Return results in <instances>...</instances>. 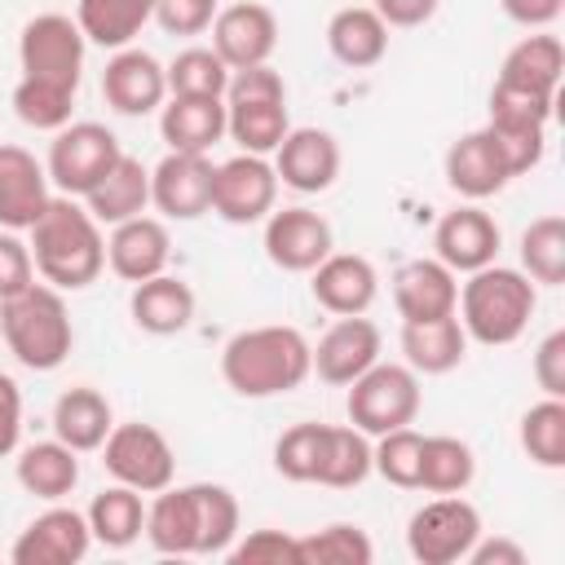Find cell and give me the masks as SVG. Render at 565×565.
I'll return each instance as SVG.
<instances>
[{
	"label": "cell",
	"instance_id": "23",
	"mask_svg": "<svg viewBox=\"0 0 565 565\" xmlns=\"http://www.w3.org/2000/svg\"><path fill=\"white\" fill-rule=\"evenodd\" d=\"M393 305H397L402 322H433V318L455 313V305H459L455 269H446L437 256L406 260L393 274Z\"/></svg>",
	"mask_w": 565,
	"mask_h": 565
},
{
	"label": "cell",
	"instance_id": "12",
	"mask_svg": "<svg viewBox=\"0 0 565 565\" xmlns=\"http://www.w3.org/2000/svg\"><path fill=\"white\" fill-rule=\"evenodd\" d=\"M212 172L216 163L207 154L168 150L150 168V203L168 221H199L203 212H212Z\"/></svg>",
	"mask_w": 565,
	"mask_h": 565
},
{
	"label": "cell",
	"instance_id": "44",
	"mask_svg": "<svg viewBox=\"0 0 565 565\" xmlns=\"http://www.w3.org/2000/svg\"><path fill=\"white\" fill-rule=\"evenodd\" d=\"M419 450H424V433H415L411 424L388 428L371 446V472H380L388 486L415 490L419 486Z\"/></svg>",
	"mask_w": 565,
	"mask_h": 565
},
{
	"label": "cell",
	"instance_id": "13",
	"mask_svg": "<svg viewBox=\"0 0 565 565\" xmlns=\"http://www.w3.org/2000/svg\"><path fill=\"white\" fill-rule=\"evenodd\" d=\"M327 252H335L331 221L313 207H282L265 216V256L287 274H309Z\"/></svg>",
	"mask_w": 565,
	"mask_h": 565
},
{
	"label": "cell",
	"instance_id": "9",
	"mask_svg": "<svg viewBox=\"0 0 565 565\" xmlns=\"http://www.w3.org/2000/svg\"><path fill=\"white\" fill-rule=\"evenodd\" d=\"M84 49H88V40H84L79 22L66 18V13H35L18 35L22 75L49 79V84H62V88H79Z\"/></svg>",
	"mask_w": 565,
	"mask_h": 565
},
{
	"label": "cell",
	"instance_id": "2",
	"mask_svg": "<svg viewBox=\"0 0 565 565\" xmlns=\"http://www.w3.org/2000/svg\"><path fill=\"white\" fill-rule=\"evenodd\" d=\"M221 375L238 397H278L300 388L313 375V344L282 322L247 327L225 340L221 349Z\"/></svg>",
	"mask_w": 565,
	"mask_h": 565
},
{
	"label": "cell",
	"instance_id": "14",
	"mask_svg": "<svg viewBox=\"0 0 565 565\" xmlns=\"http://www.w3.org/2000/svg\"><path fill=\"white\" fill-rule=\"evenodd\" d=\"M499 225L494 216L481 207V203H459L450 212H441L437 230H433V247H437V260L455 274H472L481 265H494L499 260Z\"/></svg>",
	"mask_w": 565,
	"mask_h": 565
},
{
	"label": "cell",
	"instance_id": "54",
	"mask_svg": "<svg viewBox=\"0 0 565 565\" xmlns=\"http://www.w3.org/2000/svg\"><path fill=\"white\" fill-rule=\"evenodd\" d=\"M499 4L525 31H547L561 18V9H565V0H499Z\"/></svg>",
	"mask_w": 565,
	"mask_h": 565
},
{
	"label": "cell",
	"instance_id": "27",
	"mask_svg": "<svg viewBox=\"0 0 565 565\" xmlns=\"http://www.w3.org/2000/svg\"><path fill=\"white\" fill-rule=\"evenodd\" d=\"M84 207L97 225H119L128 216H141L150 207V168L132 154H119L115 168L84 194Z\"/></svg>",
	"mask_w": 565,
	"mask_h": 565
},
{
	"label": "cell",
	"instance_id": "52",
	"mask_svg": "<svg viewBox=\"0 0 565 565\" xmlns=\"http://www.w3.org/2000/svg\"><path fill=\"white\" fill-rule=\"evenodd\" d=\"M534 384L543 388V397H565V331L543 335V344L534 349Z\"/></svg>",
	"mask_w": 565,
	"mask_h": 565
},
{
	"label": "cell",
	"instance_id": "49",
	"mask_svg": "<svg viewBox=\"0 0 565 565\" xmlns=\"http://www.w3.org/2000/svg\"><path fill=\"white\" fill-rule=\"evenodd\" d=\"M168 35H203L216 18V0H154L150 13Z\"/></svg>",
	"mask_w": 565,
	"mask_h": 565
},
{
	"label": "cell",
	"instance_id": "32",
	"mask_svg": "<svg viewBox=\"0 0 565 565\" xmlns=\"http://www.w3.org/2000/svg\"><path fill=\"white\" fill-rule=\"evenodd\" d=\"M561 71H565V49H561V40L547 35V31H534V35H525L521 44L508 49V57H503V66H499V84L556 97Z\"/></svg>",
	"mask_w": 565,
	"mask_h": 565
},
{
	"label": "cell",
	"instance_id": "18",
	"mask_svg": "<svg viewBox=\"0 0 565 565\" xmlns=\"http://www.w3.org/2000/svg\"><path fill=\"white\" fill-rule=\"evenodd\" d=\"M375 362H380V327L362 313L335 318L313 344V371L322 384H335V388H349Z\"/></svg>",
	"mask_w": 565,
	"mask_h": 565
},
{
	"label": "cell",
	"instance_id": "22",
	"mask_svg": "<svg viewBox=\"0 0 565 565\" xmlns=\"http://www.w3.org/2000/svg\"><path fill=\"white\" fill-rule=\"evenodd\" d=\"M508 181H512V172H508V163H503V154H499V146H494V137L486 128H472L459 141H450V150H446V185L459 199H468V203L494 199Z\"/></svg>",
	"mask_w": 565,
	"mask_h": 565
},
{
	"label": "cell",
	"instance_id": "7",
	"mask_svg": "<svg viewBox=\"0 0 565 565\" xmlns=\"http://www.w3.org/2000/svg\"><path fill=\"white\" fill-rule=\"evenodd\" d=\"M481 539V512L463 494H437L406 521V547L419 565H455Z\"/></svg>",
	"mask_w": 565,
	"mask_h": 565
},
{
	"label": "cell",
	"instance_id": "56",
	"mask_svg": "<svg viewBox=\"0 0 565 565\" xmlns=\"http://www.w3.org/2000/svg\"><path fill=\"white\" fill-rule=\"evenodd\" d=\"M463 561H472V565H525V547L503 539V534L499 539H477Z\"/></svg>",
	"mask_w": 565,
	"mask_h": 565
},
{
	"label": "cell",
	"instance_id": "11",
	"mask_svg": "<svg viewBox=\"0 0 565 565\" xmlns=\"http://www.w3.org/2000/svg\"><path fill=\"white\" fill-rule=\"evenodd\" d=\"M212 49L230 71L260 66L278 49V18L260 0H234L212 18Z\"/></svg>",
	"mask_w": 565,
	"mask_h": 565
},
{
	"label": "cell",
	"instance_id": "55",
	"mask_svg": "<svg viewBox=\"0 0 565 565\" xmlns=\"http://www.w3.org/2000/svg\"><path fill=\"white\" fill-rule=\"evenodd\" d=\"M441 0H371V9L384 18V26H424L437 13Z\"/></svg>",
	"mask_w": 565,
	"mask_h": 565
},
{
	"label": "cell",
	"instance_id": "16",
	"mask_svg": "<svg viewBox=\"0 0 565 565\" xmlns=\"http://www.w3.org/2000/svg\"><path fill=\"white\" fill-rule=\"evenodd\" d=\"M102 97L119 115H150L168 102V75L154 53L146 49H115V57L102 71Z\"/></svg>",
	"mask_w": 565,
	"mask_h": 565
},
{
	"label": "cell",
	"instance_id": "42",
	"mask_svg": "<svg viewBox=\"0 0 565 565\" xmlns=\"http://www.w3.org/2000/svg\"><path fill=\"white\" fill-rule=\"evenodd\" d=\"M168 93H181V97H225V84H230V66L216 57V49H203V44H190L181 49L168 66Z\"/></svg>",
	"mask_w": 565,
	"mask_h": 565
},
{
	"label": "cell",
	"instance_id": "6",
	"mask_svg": "<svg viewBox=\"0 0 565 565\" xmlns=\"http://www.w3.org/2000/svg\"><path fill=\"white\" fill-rule=\"evenodd\" d=\"M119 137L106 128V124H93V119H79V124H66L53 132V146H49V185H57V194H71V199H84L119 159Z\"/></svg>",
	"mask_w": 565,
	"mask_h": 565
},
{
	"label": "cell",
	"instance_id": "24",
	"mask_svg": "<svg viewBox=\"0 0 565 565\" xmlns=\"http://www.w3.org/2000/svg\"><path fill=\"white\" fill-rule=\"evenodd\" d=\"M159 137L168 141V150L207 154L225 137V97L168 93V102L159 106Z\"/></svg>",
	"mask_w": 565,
	"mask_h": 565
},
{
	"label": "cell",
	"instance_id": "46",
	"mask_svg": "<svg viewBox=\"0 0 565 565\" xmlns=\"http://www.w3.org/2000/svg\"><path fill=\"white\" fill-rule=\"evenodd\" d=\"M322 428H327V424H291V428L274 441V472L287 477V481H313Z\"/></svg>",
	"mask_w": 565,
	"mask_h": 565
},
{
	"label": "cell",
	"instance_id": "17",
	"mask_svg": "<svg viewBox=\"0 0 565 565\" xmlns=\"http://www.w3.org/2000/svg\"><path fill=\"white\" fill-rule=\"evenodd\" d=\"M274 172L296 194H322L340 177V141L327 128H291L274 150Z\"/></svg>",
	"mask_w": 565,
	"mask_h": 565
},
{
	"label": "cell",
	"instance_id": "50",
	"mask_svg": "<svg viewBox=\"0 0 565 565\" xmlns=\"http://www.w3.org/2000/svg\"><path fill=\"white\" fill-rule=\"evenodd\" d=\"M35 282V260L31 247L18 238V230H0V300L18 296L22 287Z\"/></svg>",
	"mask_w": 565,
	"mask_h": 565
},
{
	"label": "cell",
	"instance_id": "20",
	"mask_svg": "<svg viewBox=\"0 0 565 565\" xmlns=\"http://www.w3.org/2000/svg\"><path fill=\"white\" fill-rule=\"evenodd\" d=\"M172 260V234L159 216H128L119 225H110L106 238V265L124 278V282H146L154 274H163Z\"/></svg>",
	"mask_w": 565,
	"mask_h": 565
},
{
	"label": "cell",
	"instance_id": "53",
	"mask_svg": "<svg viewBox=\"0 0 565 565\" xmlns=\"http://www.w3.org/2000/svg\"><path fill=\"white\" fill-rule=\"evenodd\" d=\"M22 437V388L13 375L0 371V459L18 450Z\"/></svg>",
	"mask_w": 565,
	"mask_h": 565
},
{
	"label": "cell",
	"instance_id": "30",
	"mask_svg": "<svg viewBox=\"0 0 565 565\" xmlns=\"http://www.w3.org/2000/svg\"><path fill=\"white\" fill-rule=\"evenodd\" d=\"M115 428V415H110V402L88 388V384H75L66 388L57 402H53V437L66 441L71 450H102L106 433Z\"/></svg>",
	"mask_w": 565,
	"mask_h": 565
},
{
	"label": "cell",
	"instance_id": "33",
	"mask_svg": "<svg viewBox=\"0 0 565 565\" xmlns=\"http://www.w3.org/2000/svg\"><path fill=\"white\" fill-rule=\"evenodd\" d=\"M366 477H371V437L353 424H327L313 481L331 490H349V486H362Z\"/></svg>",
	"mask_w": 565,
	"mask_h": 565
},
{
	"label": "cell",
	"instance_id": "10",
	"mask_svg": "<svg viewBox=\"0 0 565 565\" xmlns=\"http://www.w3.org/2000/svg\"><path fill=\"white\" fill-rule=\"evenodd\" d=\"M278 172L265 154H234L212 172V212L230 225H256L274 212Z\"/></svg>",
	"mask_w": 565,
	"mask_h": 565
},
{
	"label": "cell",
	"instance_id": "38",
	"mask_svg": "<svg viewBox=\"0 0 565 565\" xmlns=\"http://www.w3.org/2000/svg\"><path fill=\"white\" fill-rule=\"evenodd\" d=\"M521 274L543 287L565 282V216L547 212L521 230Z\"/></svg>",
	"mask_w": 565,
	"mask_h": 565
},
{
	"label": "cell",
	"instance_id": "28",
	"mask_svg": "<svg viewBox=\"0 0 565 565\" xmlns=\"http://www.w3.org/2000/svg\"><path fill=\"white\" fill-rule=\"evenodd\" d=\"M327 49H331V57L340 66L366 71L388 53V26L371 4L335 9L331 22H327Z\"/></svg>",
	"mask_w": 565,
	"mask_h": 565
},
{
	"label": "cell",
	"instance_id": "40",
	"mask_svg": "<svg viewBox=\"0 0 565 565\" xmlns=\"http://www.w3.org/2000/svg\"><path fill=\"white\" fill-rule=\"evenodd\" d=\"M521 450L539 468H565V397H543L521 415Z\"/></svg>",
	"mask_w": 565,
	"mask_h": 565
},
{
	"label": "cell",
	"instance_id": "31",
	"mask_svg": "<svg viewBox=\"0 0 565 565\" xmlns=\"http://www.w3.org/2000/svg\"><path fill=\"white\" fill-rule=\"evenodd\" d=\"M13 472H18V486L26 494L57 503L79 486V450H71L57 437L53 441H31V446H22Z\"/></svg>",
	"mask_w": 565,
	"mask_h": 565
},
{
	"label": "cell",
	"instance_id": "19",
	"mask_svg": "<svg viewBox=\"0 0 565 565\" xmlns=\"http://www.w3.org/2000/svg\"><path fill=\"white\" fill-rule=\"evenodd\" d=\"M309 291L313 300L335 313V318H349V313H366L380 296V274L366 256L358 252H327L313 269H309Z\"/></svg>",
	"mask_w": 565,
	"mask_h": 565
},
{
	"label": "cell",
	"instance_id": "3",
	"mask_svg": "<svg viewBox=\"0 0 565 565\" xmlns=\"http://www.w3.org/2000/svg\"><path fill=\"white\" fill-rule=\"evenodd\" d=\"M539 282H530L521 269H508V265H481L468 274V282L459 287V305H455V318L459 327L468 331V340L486 344V349H503V344H516L534 318V305H539Z\"/></svg>",
	"mask_w": 565,
	"mask_h": 565
},
{
	"label": "cell",
	"instance_id": "26",
	"mask_svg": "<svg viewBox=\"0 0 565 565\" xmlns=\"http://www.w3.org/2000/svg\"><path fill=\"white\" fill-rule=\"evenodd\" d=\"M154 552L163 556H199V499L194 486H163L146 508V530Z\"/></svg>",
	"mask_w": 565,
	"mask_h": 565
},
{
	"label": "cell",
	"instance_id": "51",
	"mask_svg": "<svg viewBox=\"0 0 565 565\" xmlns=\"http://www.w3.org/2000/svg\"><path fill=\"white\" fill-rule=\"evenodd\" d=\"M260 97H287V84L282 75L260 62V66H243V71H230V84H225V102H260Z\"/></svg>",
	"mask_w": 565,
	"mask_h": 565
},
{
	"label": "cell",
	"instance_id": "29",
	"mask_svg": "<svg viewBox=\"0 0 565 565\" xmlns=\"http://www.w3.org/2000/svg\"><path fill=\"white\" fill-rule=\"evenodd\" d=\"M402 353L415 375H446L463 362L468 331L459 327L455 313L433 318V322H402Z\"/></svg>",
	"mask_w": 565,
	"mask_h": 565
},
{
	"label": "cell",
	"instance_id": "15",
	"mask_svg": "<svg viewBox=\"0 0 565 565\" xmlns=\"http://www.w3.org/2000/svg\"><path fill=\"white\" fill-rule=\"evenodd\" d=\"M93 547V530L88 516L75 508L53 503L49 512H40L13 543V565H75L84 561Z\"/></svg>",
	"mask_w": 565,
	"mask_h": 565
},
{
	"label": "cell",
	"instance_id": "43",
	"mask_svg": "<svg viewBox=\"0 0 565 565\" xmlns=\"http://www.w3.org/2000/svg\"><path fill=\"white\" fill-rule=\"evenodd\" d=\"M194 499H199V556L230 552V543L238 539V499H234V490L216 486V481H194Z\"/></svg>",
	"mask_w": 565,
	"mask_h": 565
},
{
	"label": "cell",
	"instance_id": "25",
	"mask_svg": "<svg viewBox=\"0 0 565 565\" xmlns=\"http://www.w3.org/2000/svg\"><path fill=\"white\" fill-rule=\"evenodd\" d=\"M128 313H132L137 331H146V335H177L194 318V291H190V282H181L177 274L163 269L146 282H132Z\"/></svg>",
	"mask_w": 565,
	"mask_h": 565
},
{
	"label": "cell",
	"instance_id": "21",
	"mask_svg": "<svg viewBox=\"0 0 565 565\" xmlns=\"http://www.w3.org/2000/svg\"><path fill=\"white\" fill-rule=\"evenodd\" d=\"M49 199L53 190L44 163L22 146L0 141V230H31Z\"/></svg>",
	"mask_w": 565,
	"mask_h": 565
},
{
	"label": "cell",
	"instance_id": "5",
	"mask_svg": "<svg viewBox=\"0 0 565 565\" xmlns=\"http://www.w3.org/2000/svg\"><path fill=\"white\" fill-rule=\"evenodd\" d=\"M419 402H424L419 375L406 362H375V366H366L349 384L344 411H349V424L353 428H362L366 437H380L388 428L415 424Z\"/></svg>",
	"mask_w": 565,
	"mask_h": 565
},
{
	"label": "cell",
	"instance_id": "37",
	"mask_svg": "<svg viewBox=\"0 0 565 565\" xmlns=\"http://www.w3.org/2000/svg\"><path fill=\"white\" fill-rule=\"evenodd\" d=\"M477 477V455L468 441L459 437H424V450H419V486L415 490H428V494H463Z\"/></svg>",
	"mask_w": 565,
	"mask_h": 565
},
{
	"label": "cell",
	"instance_id": "39",
	"mask_svg": "<svg viewBox=\"0 0 565 565\" xmlns=\"http://www.w3.org/2000/svg\"><path fill=\"white\" fill-rule=\"evenodd\" d=\"M71 110H75V88H62V84H49V79H31V75H22L18 88H13V115L35 132L66 128Z\"/></svg>",
	"mask_w": 565,
	"mask_h": 565
},
{
	"label": "cell",
	"instance_id": "34",
	"mask_svg": "<svg viewBox=\"0 0 565 565\" xmlns=\"http://www.w3.org/2000/svg\"><path fill=\"white\" fill-rule=\"evenodd\" d=\"M88 530H93V543L102 547H132L146 530V503H141V490L132 486H106L102 494H93L88 503Z\"/></svg>",
	"mask_w": 565,
	"mask_h": 565
},
{
	"label": "cell",
	"instance_id": "1",
	"mask_svg": "<svg viewBox=\"0 0 565 565\" xmlns=\"http://www.w3.org/2000/svg\"><path fill=\"white\" fill-rule=\"evenodd\" d=\"M26 234L35 274L57 291H79L106 269V234L93 212L71 194H53Z\"/></svg>",
	"mask_w": 565,
	"mask_h": 565
},
{
	"label": "cell",
	"instance_id": "8",
	"mask_svg": "<svg viewBox=\"0 0 565 565\" xmlns=\"http://www.w3.org/2000/svg\"><path fill=\"white\" fill-rule=\"evenodd\" d=\"M102 463L119 486H132L141 494H154L163 486H172L177 477V455L168 446V437L154 424H115L102 441Z\"/></svg>",
	"mask_w": 565,
	"mask_h": 565
},
{
	"label": "cell",
	"instance_id": "36",
	"mask_svg": "<svg viewBox=\"0 0 565 565\" xmlns=\"http://www.w3.org/2000/svg\"><path fill=\"white\" fill-rule=\"evenodd\" d=\"M225 132L247 154H274L278 141L291 132L287 97H260V102H225Z\"/></svg>",
	"mask_w": 565,
	"mask_h": 565
},
{
	"label": "cell",
	"instance_id": "47",
	"mask_svg": "<svg viewBox=\"0 0 565 565\" xmlns=\"http://www.w3.org/2000/svg\"><path fill=\"white\" fill-rule=\"evenodd\" d=\"M234 565H300V543L287 530H252L243 543H230Z\"/></svg>",
	"mask_w": 565,
	"mask_h": 565
},
{
	"label": "cell",
	"instance_id": "41",
	"mask_svg": "<svg viewBox=\"0 0 565 565\" xmlns=\"http://www.w3.org/2000/svg\"><path fill=\"white\" fill-rule=\"evenodd\" d=\"M296 543H300V565H371L375 556L366 530L349 521L322 525L313 534H296Z\"/></svg>",
	"mask_w": 565,
	"mask_h": 565
},
{
	"label": "cell",
	"instance_id": "35",
	"mask_svg": "<svg viewBox=\"0 0 565 565\" xmlns=\"http://www.w3.org/2000/svg\"><path fill=\"white\" fill-rule=\"evenodd\" d=\"M150 13L154 0H75V22L84 40L102 49H128L132 35H141V26L150 22Z\"/></svg>",
	"mask_w": 565,
	"mask_h": 565
},
{
	"label": "cell",
	"instance_id": "4",
	"mask_svg": "<svg viewBox=\"0 0 565 565\" xmlns=\"http://www.w3.org/2000/svg\"><path fill=\"white\" fill-rule=\"evenodd\" d=\"M0 335L26 371H57L75 349V327L53 282H31L0 300Z\"/></svg>",
	"mask_w": 565,
	"mask_h": 565
},
{
	"label": "cell",
	"instance_id": "45",
	"mask_svg": "<svg viewBox=\"0 0 565 565\" xmlns=\"http://www.w3.org/2000/svg\"><path fill=\"white\" fill-rule=\"evenodd\" d=\"M552 106H556V97H547V93H530V88H512V84L494 79L486 124H494V128H547Z\"/></svg>",
	"mask_w": 565,
	"mask_h": 565
},
{
	"label": "cell",
	"instance_id": "48",
	"mask_svg": "<svg viewBox=\"0 0 565 565\" xmlns=\"http://www.w3.org/2000/svg\"><path fill=\"white\" fill-rule=\"evenodd\" d=\"M486 132L494 137V146H499V154H503V163H508L512 177H521V172H530V168L543 163L547 128H494V124H486Z\"/></svg>",
	"mask_w": 565,
	"mask_h": 565
}]
</instances>
